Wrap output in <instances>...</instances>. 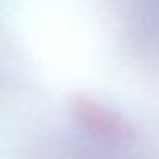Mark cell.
<instances>
[{"mask_svg":"<svg viewBox=\"0 0 159 159\" xmlns=\"http://www.w3.org/2000/svg\"><path fill=\"white\" fill-rule=\"evenodd\" d=\"M74 111L80 123L99 139L118 142L130 135V127L120 115L91 98H77L74 101Z\"/></svg>","mask_w":159,"mask_h":159,"instance_id":"1","label":"cell"}]
</instances>
